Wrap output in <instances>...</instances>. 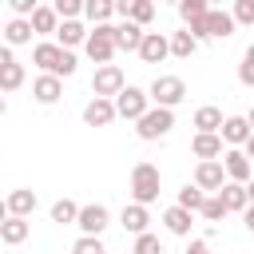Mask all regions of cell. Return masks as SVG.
<instances>
[{"instance_id": "d6986e66", "label": "cell", "mask_w": 254, "mask_h": 254, "mask_svg": "<svg viewBox=\"0 0 254 254\" xmlns=\"http://www.w3.org/2000/svg\"><path fill=\"white\" fill-rule=\"evenodd\" d=\"M28 24H32V36H48V32H56V28H60V16H56V8L36 4V12L28 16Z\"/></svg>"}, {"instance_id": "277c9868", "label": "cell", "mask_w": 254, "mask_h": 254, "mask_svg": "<svg viewBox=\"0 0 254 254\" xmlns=\"http://www.w3.org/2000/svg\"><path fill=\"white\" fill-rule=\"evenodd\" d=\"M111 103H115V115L135 119V123H139V119L151 111V99H147V91H143V87H123V91H119Z\"/></svg>"}, {"instance_id": "b9f144b4", "label": "cell", "mask_w": 254, "mask_h": 254, "mask_svg": "<svg viewBox=\"0 0 254 254\" xmlns=\"http://www.w3.org/2000/svg\"><path fill=\"white\" fill-rule=\"evenodd\" d=\"M242 222H246V230L254 234V206H246V210H242Z\"/></svg>"}, {"instance_id": "3957f363", "label": "cell", "mask_w": 254, "mask_h": 254, "mask_svg": "<svg viewBox=\"0 0 254 254\" xmlns=\"http://www.w3.org/2000/svg\"><path fill=\"white\" fill-rule=\"evenodd\" d=\"M83 52H87V60H95V64H107V60L115 56V24H99L95 32H87V40H83Z\"/></svg>"}, {"instance_id": "e0dca14e", "label": "cell", "mask_w": 254, "mask_h": 254, "mask_svg": "<svg viewBox=\"0 0 254 254\" xmlns=\"http://www.w3.org/2000/svg\"><path fill=\"white\" fill-rule=\"evenodd\" d=\"M190 151L198 155V163L222 159V139H218V135H202V131H194V139H190Z\"/></svg>"}, {"instance_id": "7c38bea8", "label": "cell", "mask_w": 254, "mask_h": 254, "mask_svg": "<svg viewBox=\"0 0 254 254\" xmlns=\"http://www.w3.org/2000/svg\"><path fill=\"white\" fill-rule=\"evenodd\" d=\"M167 56H171V44H167V36H163V32H143L139 60H143V64H159V60H167Z\"/></svg>"}, {"instance_id": "603a6c76", "label": "cell", "mask_w": 254, "mask_h": 254, "mask_svg": "<svg viewBox=\"0 0 254 254\" xmlns=\"http://www.w3.org/2000/svg\"><path fill=\"white\" fill-rule=\"evenodd\" d=\"M32 95H36L40 103H56V99L64 95V79H56V75H36Z\"/></svg>"}, {"instance_id": "ab89813d", "label": "cell", "mask_w": 254, "mask_h": 254, "mask_svg": "<svg viewBox=\"0 0 254 254\" xmlns=\"http://www.w3.org/2000/svg\"><path fill=\"white\" fill-rule=\"evenodd\" d=\"M187 254H210V242H206V238H190Z\"/></svg>"}, {"instance_id": "484cf974", "label": "cell", "mask_w": 254, "mask_h": 254, "mask_svg": "<svg viewBox=\"0 0 254 254\" xmlns=\"http://www.w3.org/2000/svg\"><path fill=\"white\" fill-rule=\"evenodd\" d=\"M28 40H32V24L20 20V16H12V20L4 24V44L16 48V44H28Z\"/></svg>"}, {"instance_id": "f6af8a7d", "label": "cell", "mask_w": 254, "mask_h": 254, "mask_svg": "<svg viewBox=\"0 0 254 254\" xmlns=\"http://www.w3.org/2000/svg\"><path fill=\"white\" fill-rule=\"evenodd\" d=\"M4 218H8V206H4V198H0V222H4Z\"/></svg>"}, {"instance_id": "7402d4cb", "label": "cell", "mask_w": 254, "mask_h": 254, "mask_svg": "<svg viewBox=\"0 0 254 254\" xmlns=\"http://www.w3.org/2000/svg\"><path fill=\"white\" fill-rule=\"evenodd\" d=\"M139 44H143V28H135L131 20L115 24V52H139Z\"/></svg>"}, {"instance_id": "bcb514c9", "label": "cell", "mask_w": 254, "mask_h": 254, "mask_svg": "<svg viewBox=\"0 0 254 254\" xmlns=\"http://www.w3.org/2000/svg\"><path fill=\"white\" fill-rule=\"evenodd\" d=\"M246 123H250V131H254V111H250V115H246Z\"/></svg>"}, {"instance_id": "74e56055", "label": "cell", "mask_w": 254, "mask_h": 254, "mask_svg": "<svg viewBox=\"0 0 254 254\" xmlns=\"http://www.w3.org/2000/svg\"><path fill=\"white\" fill-rule=\"evenodd\" d=\"M230 20L234 24H254V0H238L234 12H230Z\"/></svg>"}, {"instance_id": "9a60e30c", "label": "cell", "mask_w": 254, "mask_h": 254, "mask_svg": "<svg viewBox=\"0 0 254 254\" xmlns=\"http://www.w3.org/2000/svg\"><path fill=\"white\" fill-rule=\"evenodd\" d=\"M36 202H40V198H36V190H24V187H20V190H12V194L4 198L8 218H28V214L36 210Z\"/></svg>"}, {"instance_id": "ac0fdd59", "label": "cell", "mask_w": 254, "mask_h": 254, "mask_svg": "<svg viewBox=\"0 0 254 254\" xmlns=\"http://www.w3.org/2000/svg\"><path fill=\"white\" fill-rule=\"evenodd\" d=\"M218 202L226 206V214H242L246 206H250V198H246V187L242 183H222V190H218Z\"/></svg>"}, {"instance_id": "cb8c5ba5", "label": "cell", "mask_w": 254, "mask_h": 254, "mask_svg": "<svg viewBox=\"0 0 254 254\" xmlns=\"http://www.w3.org/2000/svg\"><path fill=\"white\" fill-rule=\"evenodd\" d=\"M147 222H151V214H147V206H139V202H131V206H123V226L139 238V234H147Z\"/></svg>"}, {"instance_id": "f1b7e54d", "label": "cell", "mask_w": 254, "mask_h": 254, "mask_svg": "<svg viewBox=\"0 0 254 254\" xmlns=\"http://www.w3.org/2000/svg\"><path fill=\"white\" fill-rule=\"evenodd\" d=\"M83 16L99 28V24H107V20L115 16V4H111V0H87V4H83Z\"/></svg>"}, {"instance_id": "83f0119b", "label": "cell", "mask_w": 254, "mask_h": 254, "mask_svg": "<svg viewBox=\"0 0 254 254\" xmlns=\"http://www.w3.org/2000/svg\"><path fill=\"white\" fill-rule=\"evenodd\" d=\"M163 222H167V230H171V234H190L194 214H187L183 206H167V210H163Z\"/></svg>"}, {"instance_id": "f546056e", "label": "cell", "mask_w": 254, "mask_h": 254, "mask_svg": "<svg viewBox=\"0 0 254 254\" xmlns=\"http://www.w3.org/2000/svg\"><path fill=\"white\" fill-rule=\"evenodd\" d=\"M167 44H171V56H179V60H190V56L198 52V40H194L190 32H175Z\"/></svg>"}, {"instance_id": "8d00e7d4", "label": "cell", "mask_w": 254, "mask_h": 254, "mask_svg": "<svg viewBox=\"0 0 254 254\" xmlns=\"http://www.w3.org/2000/svg\"><path fill=\"white\" fill-rule=\"evenodd\" d=\"M52 8H56V16H60V20H75V16L83 12V4H79V0H56Z\"/></svg>"}, {"instance_id": "836d02e7", "label": "cell", "mask_w": 254, "mask_h": 254, "mask_svg": "<svg viewBox=\"0 0 254 254\" xmlns=\"http://www.w3.org/2000/svg\"><path fill=\"white\" fill-rule=\"evenodd\" d=\"M206 222H222L226 218V206L218 202V194H206V202H202V210H198Z\"/></svg>"}, {"instance_id": "2e32d148", "label": "cell", "mask_w": 254, "mask_h": 254, "mask_svg": "<svg viewBox=\"0 0 254 254\" xmlns=\"http://www.w3.org/2000/svg\"><path fill=\"white\" fill-rule=\"evenodd\" d=\"M115 119V103L111 99H91L87 107H83V123L87 127H107Z\"/></svg>"}, {"instance_id": "8fae6325", "label": "cell", "mask_w": 254, "mask_h": 254, "mask_svg": "<svg viewBox=\"0 0 254 254\" xmlns=\"http://www.w3.org/2000/svg\"><path fill=\"white\" fill-rule=\"evenodd\" d=\"M107 206H99V202H91V206H79V218H75V226L83 230V238H99V230L107 226Z\"/></svg>"}, {"instance_id": "5bb4252c", "label": "cell", "mask_w": 254, "mask_h": 254, "mask_svg": "<svg viewBox=\"0 0 254 254\" xmlns=\"http://www.w3.org/2000/svg\"><path fill=\"white\" fill-rule=\"evenodd\" d=\"M218 139H222V143H230V147H242V143L250 139V123H246V115H230V119H222Z\"/></svg>"}, {"instance_id": "52a82bcc", "label": "cell", "mask_w": 254, "mask_h": 254, "mask_svg": "<svg viewBox=\"0 0 254 254\" xmlns=\"http://www.w3.org/2000/svg\"><path fill=\"white\" fill-rule=\"evenodd\" d=\"M222 183H226V171H222V163H218V159H210V163H198V167H194V187H198L202 194H218V190H222Z\"/></svg>"}, {"instance_id": "d4e9b609", "label": "cell", "mask_w": 254, "mask_h": 254, "mask_svg": "<svg viewBox=\"0 0 254 254\" xmlns=\"http://www.w3.org/2000/svg\"><path fill=\"white\" fill-rule=\"evenodd\" d=\"M28 218H4L0 222V242H8V246H20L24 238H28Z\"/></svg>"}, {"instance_id": "1f68e13d", "label": "cell", "mask_w": 254, "mask_h": 254, "mask_svg": "<svg viewBox=\"0 0 254 254\" xmlns=\"http://www.w3.org/2000/svg\"><path fill=\"white\" fill-rule=\"evenodd\" d=\"M75 218H79V206H75L71 198H60V202H52V222L67 226V222H75Z\"/></svg>"}, {"instance_id": "6da1fadb", "label": "cell", "mask_w": 254, "mask_h": 254, "mask_svg": "<svg viewBox=\"0 0 254 254\" xmlns=\"http://www.w3.org/2000/svg\"><path fill=\"white\" fill-rule=\"evenodd\" d=\"M159 183H163V175H159L155 163H135L131 167V194H135L139 206H147V202L159 198Z\"/></svg>"}, {"instance_id": "e575fe53", "label": "cell", "mask_w": 254, "mask_h": 254, "mask_svg": "<svg viewBox=\"0 0 254 254\" xmlns=\"http://www.w3.org/2000/svg\"><path fill=\"white\" fill-rule=\"evenodd\" d=\"M131 254H167V250H163V242H159L155 234H139V238H135V250H131Z\"/></svg>"}, {"instance_id": "7dc6e473", "label": "cell", "mask_w": 254, "mask_h": 254, "mask_svg": "<svg viewBox=\"0 0 254 254\" xmlns=\"http://www.w3.org/2000/svg\"><path fill=\"white\" fill-rule=\"evenodd\" d=\"M4 107H8V103H4V95H0V115H4Z\"/></svg>"}, {"instance_id": "4dcf8cb0", "label": "cell", "mask_w": 254, "mask_h": 254, "mask_svg": "<svg viewBox=\"0 0 254 254\" xmlns=\"http://www.w3.org/2000/svg\"><path fill=\"white\" fill-rule=\"evenodd\" d=\"M202 202H206V194H202L198 187H190V183H187V187L179 190V202H175V206H183L187 214H198V210H202Z\"/></svg>"}, {"instance_id": "44dd1931", "label": "cell", "mask_w": 254, "mask_h": 254, "mask_svg": "<svg viewBox=\"0 0 254 254\" xmlns=\"http://www.w3.org/2000/svg\"><path fill=\"white\" fill-rule=\"evenodd\" d=\"M56 36H60V40H56V44H60V48H64V52H71V48H75V44H83V40H87V28H83V24H79V20H64V24H60V28H56Z\"/></svg>"}, {"instance_id": "4316f807", "label": "cell", "mask_w": 254, "mask_h": 254, "mask_svg": "<svg viewBox=\"0 0 254 254\" xmlns=\"http://www.w3.org/2000/svg\"><path fill=\"white\" fill-rule=\"evenodd\" d=\"M194 127H198L202 135H218V127H222V111L210 107V103L198 107V111H194Z\"/></svg>"}, {"instance_id": "8992f818", "label": "cell", "mask_w": 254, "mask_h": 254, "mask_svg": "<svg viewBox=\"0 0 254 254\" xmlns=\"http://www.w3.org/2000/svg\"><path fill=\"white\" fill-rule=\"evenodd\" d=\"M171 127H175V111H167V107H151V111L135 123L139 139H147V143H151V139H163Z\"/></svg>"}, {"instance_id": "60d3db41", "label": "cell", "mask_w": 254, "mask_h": 254, "mask_svg": "<svg viewBox=\"0 0 254 254\" xmlns=\"http://www.w3.org/2000/svg\"><path fill=\"white\" fill-rule=\"evenodd\" d=\"M8 64H16V56H12V48H8V44H0V71H4Z\"/></svg>"}, {"instance_id": "9c48e42d", "label": "cell", "mask_w": 254, "mask_h": 254, "mask_svg": "<svg viewBox=\"0 0 254 254\" xmlns=\"http://www.w3.org/2000/svg\"><path fill=\"white\" fill-rule=\"evenodd\" d=\"M60 60H64V48L52 44V40H44V44L32 48V64L44 67V75H56V79H60Z\"/></svg>"}, {"instance_id": "7a4b0ae2", "label": "cell", "mask_w": 254, "mask_h": 254, "mask_svg": "<svg viewBox=\"0 0 254 254\" xmlns=\"http://www.w3.org/2000/svg\"><path fill=\"white\" fill-rule=\"evenodd\" d=\"M147 99L155 103V107H175V103H183L187 99V83L179 79V75H155V83H151V91H147Z\"/></svg>"}, {"instance_id": "30bf717a", "label": "cell", "mask_w": 254, "mask_h": 254, "mask_svg": "<svg viewBox=\"0 0 254 254\" xmlns=\"http://www.w3.org/2000/svg\"><path fill=\"white\" fill-rule=\"evenodd\" d=\"M218 163H222V171H226V183H242V187H246V183L254 179V167H250V159H246L242 151H226Z\"/></svg>"}, {"instance_id": "ee69618b", "label": "cell", "mask_w": 254, "mask_h": 254, "mask_svg": "<svg viewBox=\"0 0 254 254\" xmlns=\"http://www.w3.org/2000/svg\"><path fill=\"white\" fill-rule=\"evenodd\" d=\"M246 198H250V206H254V179L246 183Z\"/></svg>"}, {"instance_id": "ffe728a7", "label": "cell", "mask_w": 254, "mask_h": 254, "mask_svg": "<svg viewBox=\"0 0 254 254\" xmlns=\"http://www.w3.org/2000/svg\"><path fill=\"white\" fill-rule=\"evenodd\" d=\"M206 36H210V40H226V36H234V20H230V12L210 8V12H206Z\"/></svg>"}, {"instance_id": "d590c367", "label": "cell", "mask_w": 254, "mask_h": 254, "mask_svg": "<svg viewBox=\"0 0 254 254\" xmlns=\"http://www.w3.org/2000/svg\"><path fill=\"white\" fill-rule=\"evenodd\" d=\"M238 79H242L246 87H254V44L242 52V64H238Z\"/></svg>"}, {"instance_id": "5b68a950", "label": "cell", "mask_w": 254, "mask_h": 254, "mask_svg": "<svg viewBox=\"0 0 254 254\" xmlns=\"http://www.w3.org/2000/svg\"><path fill=\"white\" fill-rule=\"evenodd\" d=\"M123 87H127V79H123V71H119L115 64L95 67V75H91V91H95V99H115Z\"/></svg>"}, {"instance_id": "f35d334b", "label": "cell", "mask_w": 254, "mask_h": 254, "mask_svg": "<svg viewBox=\"0 0 254 254\" xmlns=\"http://www.w3.org/2000/svg\"><path fill=\"white\" fill-rule=\"evenodd\" d=\"M71 254H107V250H103L99 238H79V242L71 246Z\"/></svg>"}, {"instance_id": "4fadbf2b", "label": "cell", "mask_w": 254, "mask_h": 254, "mask_svg": "<svg viewBox=\"0 0 254 254\" xmlns=\"http://www.w3.org/2000/svg\"><path fill=\"white\" fill-rule=\"evenodd\" d=\"M115 12H119V16H127L135 28H143V24H151V20H155V4H151V0H119V4H115Z\"/></svg>"}, {"instance_id": "d6a6232c", "label": "cell", "mask_w": 254, "mask_h": 254, "mask_svg": "<svg viewBox=\"0 0 254 254\" xmlns=\"http://www.w3.org/2000/svg\"><path fill=\"white\" fill-rule=\"evenodd\" d=\"M16 87H24V64H8L0 71V91H16Z\"/></svg>"}, {"instance_id": "ba28073f", "label": "cell", "mask_w": 254, "mask_h": 254, "mask_svg": "<svg viewBox=\"0 0 254 254\" xmlns=\"http://www.w3.org/2000/svg\"><path fill=\"white\" fill-rule=\"evenodd\" d=\"M206 12H210V8H206L202 0H183V4H179V16H183V24H187V32H190L194 40L206 36Z\"/></svg>"}, {"instance_id": "7bdbcfd3", "label": "cell", "mask_w": 254, "mask_h": 254, "mask_svg": "<svg viewBox=\"0 0 254 254\" xmlns=\"http://www.w3.org/2000/svg\"><path fill=\"white\" fill-rule=\"evenodd\" d=\"M242 147H246V151H242V155H246V159H254V131H250V139H246V143H242Z\"/></svg>"}]
</instances>
